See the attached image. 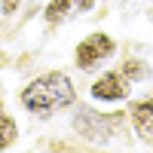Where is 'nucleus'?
<instances>
[{
	"label": "nucleus",
	"instance_id": "f257e3e1",
	"mask_svg": "<svg viewBox=\"0 0 153 153\" xmlns=\"http://www.w3.org/2000/svg\"><path fill=\"white\" fill-rule=\"evenodd\" d=\"M19 104L37 120H52L76 104V86L65 71H43L19 89Z\"/></svg>",
	"mask_w": 153,
	"mask_h": 153
},
{
	"label": "nucleus",
	"instance_id": "f03ea898",
	"mask_svg": "<svg viewBox=\"0 0 153 153\" xmlns=\"http://www.w3.org/2000/svg\"><path fill=\"white\" fill-rule=\"evenodd\" d=\"M126 120H129V110L120 113V110H95V107H80L74 113V129L80 132L83 138H89V141L95 144H107L113 135L126 132L123 126Z\"/></svg>",
	"mask_w": 153,
	"mask_h": 153
},
{
	"label": "nucleus",
	"instance_id": "7ed1b4c3",
	"mask_svg": "<svg viewBox=\"0 0 153 153\" xmlns=\"http://www.w3.org/2000/svg\"><path fill=\"white\" fill-rule=\"evenodd\" d=\"M113 52H117V40L104 31H92L74 46V65L83 74H95L101 71V65H107V58H113Z\"/></svg>",
	"mask_w": 153,
	"mask_h": 153
},
{
	"label": "nucleus",
	"instance_id": "20e7f679",
	"mask_svg": "<svg viewBox=\"0 0 153 153\" xmlns=\"http://www.w3.org/2000/svg\"><path fill=\"white\" fill-rule=\"evenodd\" d=\"M89 98L95 104H123L132 98V83L123 76L120 68L98 71V76L89 83Z\"/></svg>",
	"mask_w": 153,
	"mask_h": 153
},
{
	"label": "nucleus",
	"instance_id": "39448f33",
	"mask_svg": "<svg viewBox=\"0 0 153 153\" xmlns=\"http://www.w3.org/2000/svg\"><path fill=\"white\" fill-rule=\"evenodd\" d=\"M129 123H132V132L144 144H153V95L129 101Z\"/></svg>",
	"mask_w": 153,
	"mask_h": 153
},
{
	"label": "nucleus",
	"instance_id": "423d86ee",
	"mask_svg": "<svg viewBox=\"0 0 153 153\" xmlns=\"http://www.w3.org/2000/svg\"><path fill=\"white\" fill-rule=\"evenodd\" d=\"M120 71H123V76H126L132 86H135V83H147V80H150V65H147L144 58H135V55L123 58V61H120Z\"/></svg>",
	"mask_w": 153,
	"mask_h": 153
},
{
	"label": "nucleus",
	"instance_id": "0eeeda50",
	"mask_svg": "<svg viewBox=\"0 0 153 153\" xmlns=\"http://www.w3.org/2000/svg\"><path fill=\"white\" fill-rule=\"evenodd\" d=\"M74 16V3L71 0H49L46 3V9H43V19H46V25H65L68 19Z\"/></svg>",
	"mask_w": 153,
	"mask_h": 153
},
{
	"label": "nucleus",
	"instance_id": "6e6552de",
	"mask_svg": "<svg viewBox=\"0 0 153 153\" xmlns=\"http://www.w3.org/2000/svg\"><path fill=\"white\" fill-rule=\"evenodd\" d=\"M16 138H19V126L6 113V107L0 104V150H6L9 144H16Z\"/></svg>",
	"mask_w": 153,
	"mask_h": 153
},
{
	"label": "nucleus",
	"instance_id": "1a4fd4ad",
	"mask_svg": "<svg viewBox=\"0 0 153 153\" xmlns=\"http://www.w3.org/2000/svg\"><path fill=\"white\" fill-rule=\"evenodd\" d=\"M22 3L25 0H0V12H3V16H16L22 9Z\"/></svg>",
	"mask_w": 153,
	"mask_h": 153
},
{
	"label": "nucleus",
	"instance_id": "9d476101",
	"mask_svg": "<svg viewBox=\"0 0 153 153\" xmlns=\"http://www.w3.org/2000/svg\"><path fill=\"white\" fill-rule=\"evenodd\" d=\"M74 3V12H80V16H86V12H92L98 0H71Z\"/></svg>",
	"mask_w": 153,
	"mask_h": 153
}]
</instances>
